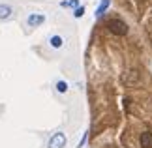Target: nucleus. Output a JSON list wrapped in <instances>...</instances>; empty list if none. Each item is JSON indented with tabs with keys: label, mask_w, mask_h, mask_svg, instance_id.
Here are the masks:
<instances>
[{
	"label": "nucleus",
	"mask_w": 152,
	"mask_h": 148,
	"mask_svg": "<svg viewBox=\"0 0 152 148\" xmlns=\"http://www.w3.org/2000/svg\"><path fill=\"white\" fill-rule=\"evenodd\" d=\"M73 15L77 17V19H81V17L85 15V6H79V8H75V11H73Z\"/></svg>",
	"instance_id": "nucleus-11"
},
{
	"label": "nucleus",
	"mask_w": 152,
	"mask_h": 148,
	"mask_svg": "<svg viewBox=\"0 0 152 148\" xmlns=\"http://www.w3.org/2000/svg\"><path fill=\"white\" fill-rule=\"evenodd\" d=\"M26 23H28V26H30V28H36V26H39V25H43V23H45V15L43 13H30V15H28V19H26Z\"/></svg>",
	"instance_id": "nucleus-5"
},
{
	"label": "nucleus",
	"mask_w": 152,
	"mask_h": 148,
	"mask_svg": "<svg viewBox=\"0 0 152 148\" xmlns=\"http://www.w3.org/2000/svg\"><path fill=\"white\" fill-rule=\"evenodd\" d=\"M51 47L60 49V47H62V38H60V36H53V38H51Z\"/></svg>",
	"instance_id": "nucleus-9"
},
{
	"label": "nucleus",
	"mask_w": 152,
	"mask_h": 148,
	"mask_svg": "<svg viewBox=\"0 0 152 148\" xmlns=\"http://www.w3.org/2000/svg\"><path fill=\"white\" fill-rule=\"evenodd\" d=\"M109 4H111V0H102L100 6H98V9H96V17H102V15L105 13V11H107Z\"/></svg>",
	"instance_id": "nucleus-7"
},
{
	"label": "nucleus",
	"mask_w": 152,
	"mask_h": 148,
	"mask_svg": "<svg viewBox=\"0 0 152 148\" xmlns=\"http://www.w3.org/2000/svg\"><path fill=\"white\" fill-rule=\"evenodd\" d=\"M64 146H66V135L60 131L53 135L49 139V144H47V148H64Z\"/></svg>",
	"instance_id": "nucleus-4"
},
{
	"label": "nucleus",
	"mask_w": 152,
	"mask_h": 148,
	"mask_svg": "<svg viewBox=\"0 0 152 148\" xmlns=\"http://www.w3.org/2000/svg\"><path fill=\"white\" fill-rule=\"evenodd\" d=\"M62 8H79V0H64L60 2Z\"/></svg>",
	"instance_id": "nucleus-8"
},
{
	"label": "nucleus",
	"mask_w": 152,
	"mask_h": 148,
	"mask_svg": "<svg viewBox=\"0 0 152 148\" xmlns=\"http://www.w3.org/2000/svg\"><path fill=\"white\" fill-rule=\"evenodd\" d=\"M139 148H152V129H145L139 133V141H137Z\"/></svg>",
	"instance_id": "nucleus-3"
},
{
	"label": "nucleus",
	"mask_w": 152,
	"mask_h": 148,
	"mask_svg": "<svg viewBox=\"0 0 152 148\" xmlns=\"http://www.w3.org/2000/svg\"><path fill=\"white\" fill-rule=\"evenodd\" d=\"M120 81H122V85L128 86V88L139 86L141 85V71H139L137 68H130V69H126V71L120 75Z\"/></svg>",
	"instance_id": "nucleus-2"
},
{
	"label": "nucleus",
	"mask_w": 152,
	"mask_h": 148,
	"mask_svg": "<svg viewBox=\"0 0 152 148\" xmlns=\"http://www.w3.org/2000/svg\"><path fill=\"white\" fill-rule=\"evenodd\" d=\"M105 28H107V30L113 34V36H126V34L130 32V26H128L122 19H118V17L109 19L107 23H105Z\"/></svg>",
	"instance_id": "nucleus-1"
},
{
	"label": "nucleus",
	"mask_w": 152,
	"mask_h": 148,
	"mask_svg": "<svg viewBox=\"0 0 152 148\" xmlns=\"http://www.w3.org/2000/svg\"><path fill=\"white\" fill-rule=\"evenodd\" d=\"M11 6H8V4H0V21H4V19H10L11 17Z\"/></svg>",
	"instance_id": "nucleus-6"
},
{
	"label": "nucleus",
	"mask_w": 152,
	"mask_h": 148,
	"mask_svg": "<svg viewBox=\"0 0 152 148\" xmlns=\"http://www.w3.org/2000/svg\"><path fill=\"white\" fill-rule=\"evenodd\" d=\"M56 90L60 92V94L68 92V85H66V82H64V81H58V82H56Z\"/></svg>",
	"instance_id": "nucleus-10"
}]
</instances>
